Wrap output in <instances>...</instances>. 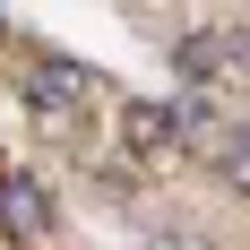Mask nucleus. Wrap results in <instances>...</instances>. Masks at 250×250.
I'll use <instances>...</instances> for the list:
<instances>
[{
  "label": "nucleus",
  "mask_w": 250,
  "mask_h": 250,
  "mask_svg": "<svg viewBox=\"0 0 250 250\" xmlns=\"http://www.w3.org/2000/svg\"><path fill=\"white\" fill-rule=\"evenodd\" d=\"M0 233L18 250H52V190L35 173H9L0 181Z\"/></svg>",
  "instance_id": "obj_1"
},
{
  "label": "nucleus",
  "mask_w": 250,
  "mask_h": 250,
  "mask_svg": "<svg viewBox=\"0 0 250 250\" xmlns=\"http://www.w3.org/2000/svg\"><path fill=\"white\" fill-rule=\"evenodd\" d=\"M86 95H95V78L78 69V61H35V69H26V104L43 112V129L69 121V104H86Z\"/></svg>",
  "instance_id": "obj_2"
},
{
  "label": "nucleus",
  "mask_w": 250,
  "mask_h": 250,
  "mask_svg": "<svg viewBox=\"0 0 250 250\" xmlns=\"http://www.w3.org/2000/svg\"><path fill=\"white\" fill-rule=\"evenodd\" d=\"M121 138H129L138 155H173V147H181V112H164V104H129V112H121Z\"/></svg>",
  "instance_id": "obj_3"
},
{
  "label": "nucleus",
  "mask_w": 250,
  "mask_h": 250,
  "mask_svg": "<svg viewBox=\"0 0 250 250\" xmlns=\"http://www.w3.org/2000/svg\"><path fill=\"white\" fill-rule=\"evenodd\" d=\"M173 61H181V78H233V35H190Z\"/></svg>",
  "instance_id": "obj_4"
}]
</instances>
